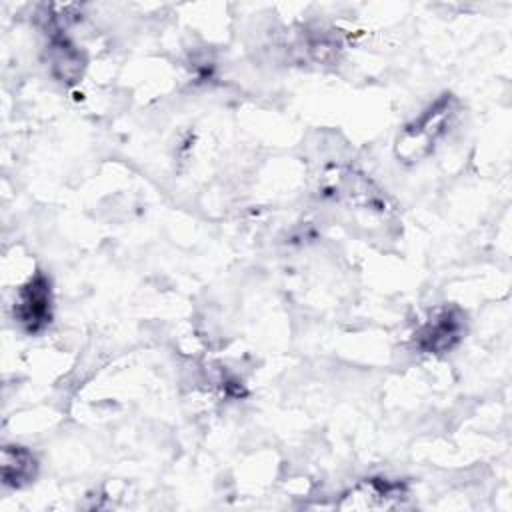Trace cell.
Here are the masks:
<instances>
[{"instance_id":"cell-1","label":"cell","mask_w":512,"mask_h":512,"mask_svg":"<svg viewBox=\"0 0 512 512\" xmlns=\"http://www.w3.org/2000/svg\"><path fill=\"white\" fill-rule=\"evenodd\" d=\"M460 112V102L452 94L438 96L396 136L394 154L402 164H416L430 156L436 144L448 134Z\"/></svg>"},{"instance_id":"cell-2","label":"cell","mask_w":512,"mask_h":512,"mask_svg":"<svg viewBox=\"0 0 512 512\" xmlns=\"http://www.w3.org/2000/svg\"><path fill=\"white\" fill-rule=\"evenodd\" d=\"M466 332V312L456 304H440L418 322L412 332V344L422 354L440 356L454 350Z\"/></svg>"},{"instance_id":"cell-3","label":"cell","mask_w":512,"mask_h":512,"mask_svg":"<svg viewBox=\"0 0 512 512\" xmlns=\"http://www.w3.org/2000/svg\"><path fill=\"white\" fill-rule=\"evenodd\" d=\"M12 318L26 334L44 332L54 318L52 280L46 272H34L16 292Z\"/></svg>"},{"instance_id":"cell-4","label":"cell","mask_w":512,"mask_h":512,"mask_svg":"<svg viewBox=\"0 0 512 512\" xmlns=\"http://www.w3.org/2000/svg\"><path fill=\"white\" fill-rule=\"evenodd\" d=\"M406 484L382 476H370L356 482L342 494L338 502L340 510H386L400 506L406 500Z\"/></svg>"},{"instance_id":"cell-5","label":"cell","mask_w":512,"mask_h":512,"mask_svg":"<svg viewBox=\"0 0 512 512\" xmlns=\"http://www.w3.org/2000/svg\"><path fill=\"white\" fill-rule=\"evenodd\" d=\"M46 66L58 82L70 86L82 78L86 56L66 34H62V28H50V40L46 44Z\"/></svg>"},{"instance_id":"cell-6","label":"cell","mask_w":512,"mask_h":512,"mask_svg":"<svg viewBox=\"0 0 512 512\" xmlns=\"http://www.w3.org/2000/svg\"><path fill=\"white\" fill-rule=\"evenodd\" d=\"M0 470L4 486L24 488L38 476V460L26 446L6 444L0 456Z\"/></svg>"}]
</instances>
